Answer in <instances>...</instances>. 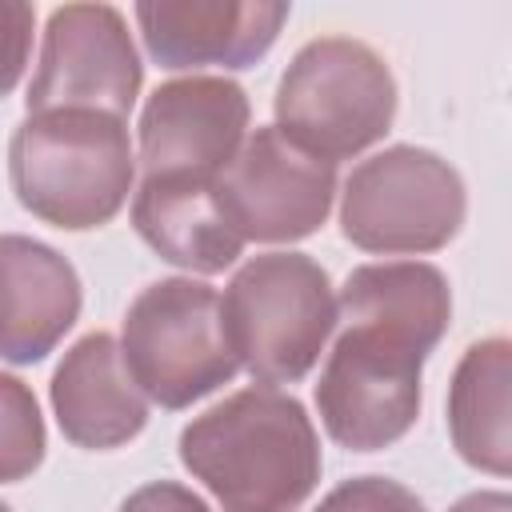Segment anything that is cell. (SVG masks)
Wrapping results in <instances>:
<instances>
[{"instance_id": "cell-20", "label": "cell", "mask_w": 512, "mask_h": 512, "mask_svg": "<svg viewBox=\"0 0 512 512\" xmlns=\"http://www.w3.org/2000/svg\"><path fill=\"white\" fill-rule=\"evenodd\" d=\"M448 512H512V492H500V488H480V492H468L460 496Z\"/></svg>"}, {"instance_id": "cell-4", "label": "cell", "mask_w": 512, "mask_h": 512, "mask_svg": "<svg viewBox=\"0 0 512 512\" xmlns=\"http://www.w3.org/2000/svg\"><path fill=\"white\" fill-rule=\"evenodd\" d=\"M340 300L328 272L304 252H264L224 288V324L240 368L256 384H296L336 332Z\"/></svg>"}, {"instance_id": "cell-10", "label": "cell", "mask_w": 512, "mask_h": 512, "mask_svg": "<svg viewBox=\"0 0 512 512\" xmlns=\"http://www.w3.org/2000/svg\"><path fill=\"white\" fill-rule=\"evenodd\" d=\"M252 104L228 76L164 80L140 112V168L148 180H220L248 140Z\"/></svg>"}, {"instance_id": "cell-14", "label": "cell", "mask_w": 512, "mask_h": 512, "mask_svg": "<svg viewBox=\"0 0 512 512\" xmlns=\"http://www.w3.org/2000/svg\"><path fill=\"white\" fill-rule=\"evenodd\" d=\"M4 268V332L0 352L8 364H40L76 324L84 292L80 276L52 244L8 232L0 244Z\"/></svg>"}, {"instance_id": "cell-7", "label": "cell", "mask_w": 512, "mask_h": 512, "mask_svg": "<svg viewBox=\"0 0 512 512\" xmlns=\"http://www.w3.org/2000/svg\"><path fill=\"white\" fill-rule=\"evenodd\" d=\"M428 352L380 324H348L316 380V412L332 444L380 452L420 416V372Z\"/></svg>"}, {"instance_id": "cell-6", "label": "cell", "mask_w": 512, "mask_h": 512, "mask_svg": "<svg viewBox=\"0 0 512 512\" xmlns=\"http://www.w3.org/2000/svg\"><path fill=\"white\" fill-rule=\"evenodd\" d=\"M468 212L460 172L432 148L392 144L360 160L340 192V232L380 256H420L444 248Z\"/></svg>"}, {"instance_id": "cell-8", "label": "cell", "mask_w": 512, "mask_h": 512, "mask_svg": "<svg viewBox=\"0 0 512 512\" xmlns=\"http://www.w3.org/2000/svg\"><path fill=\"white\" fill-rule=\"evenodd\" d=\"M144 84V64L128 20L112 4H64L48 12L40 64L28 84V112L96 108L128 116Z\"/></svg>"}, {"instance_id": "cell-12", "label": "cell", "mask_w": 512, "mask_h": 512, "mask_svg": "<svg viewBox=\"0 0 512 512\" xmlns=\"http://www.w3.org/2000/svg\"><path fill=\"white\" fill-rule=\"evenodd\" d=\"M48 400L64 440L88 452L120 448L148 424V396L112 332H88L64 352L52 372Z\"/></svg>"}, {"instance_id": "cell-15", "label": "cell", "mask_w": 512, "mask_h": 512, "mask_svg": "<svg viewBox=\"0 0 512 512\" xmlns=\"http://www.w3.org/2000/svg\"><path fill=\"white\" fill-rule=\"evenodd\" d=\"M448 440L488 476H512V340L484 336L464 348L448 380Z\"/></svg>"}, {"instance_id": "cell-5", "label": "cell", "mask_w": 512, "mask_h": 512, "mask_svg": "<svg viewBox=\"0 0 512 512\" xmlns=\"http://www.w3.org/2000/svg\"><path fill=\"white\" fill-rule=\"evenodd\" d=\"M120 344L144 396L168 412L212 396L240 372L224 300L212 284L192 276L148 284L124 312Z\"/></svg>"}, {"instance_id": "cell-3", "label": "cell", "mask_w": 512, "mask_h": 512, "mask_svg": "<svg viewBox=\"0 0 512 512\" xmlns=\"http://www.w3.org/2000/svg\"><path fill=\"white\" fill-rule=\"evenodd\" d=\"M388 60L352 36L308 40L276 84V128L320 160H352L396 120Z\"/></svg>"}, {"instance_id": "cell-9", "label": "cell", "mask_w": 512, "mask_h": 512, "mask_svg": "<svg viewBox=\"0 0 512 512\" xmlns=\"http://www.w3.org/2000/svg\"><path fill=\"white\" fill-rule=\"evenodd\" d=\"M220 196L244 240L292 244L312 232L332 212L336 164L304 152L276 124L248 132L240 156L220 176Z\"/></svg>"}, {"instance_id": "cell-2", "label": "cell", "mask_w": 512, "mask_h": 512, "mask_svg": "<svg viewBox=\"0 0 512 512\" xmlns=\"http://www.w3.org/2000/svg\"><path fill=\"white\" fill-rule=\"evenodd\" d=\"M8 176L36 220L64 232L100 228L124 208L136 180L128 124L96 108L28 112L8 140Z\"/></svg>"}, {"instance_id": "cell-16", "label": "cell", "mask_w": 512, "mask_h": 512, "mask_svg": "<svg viewBox=\"0 0 512 512\" xmlns=\"http://www.w3.org/2000/svg\"><path fill=\"white\" fill-rule=\"evenodd\" d=\"M340 312L348 324H380L432 352L452 320V288L448 276L424 260L360 264L340 288Z\"/></svg>"}, {"instance_id": "cell-11", "label": "cell", "mask_w": 512, "mask_h": 512, "mask_svg": "<svg viewBox=\"0 0 512 512\" xmlns=\"http://www.w3.org/2000/svg\"><path fill=\"white\" fill-rule=\"evenodd\" d=\"M284 0H140L136 28L160 68H252L288 20Z\"/></svg>"}, {"instance_id": "cell-13", "label": "cell", "mask_w": 512, "mask_h": 512, "mask_svg": "<svg viewBox=\"0 0 512 512\" xmlns=\"http://www.w3.org/2000/svg\"><path fill=\"white\" fill-rule=\"evenodd\" d=\"M132 228L160 260L196 276L232 268L244 248V236L220 196V180L144 176L132 196Z\"/></svg>"}, {"instance_id": "cell-17", "label": "cell", "mask_w": 512, "mask_h": 512, "mask_svg": "<svg viewBox=\"0 0 512 512\" xmlns=\"http://www.w3.org/2000/svg\"><path fill=\"white\" fill-rule=\"evenodd\" d=\"M0 392H4V480L16 484L44 460V420L24 380L0 376Z\"/></svg>"}, {"instance_id": "cell-18", "label": "cell", "mask_w": 512, "mask_h": 512, "mask_svg": "<svg viewBox=\"0 0 512 512\" xmlns=\"http://www.w3.org/2000/svg\"><path fill=\"white\" fill-rule=\"evenodd\" d=\"M312 512H428L424 500L392 476H352L336 484Z\"/></svg>"}, {"instance_id": "cell-19", "label": "cell", "mask_w": 512, "mask_h": 512, "mask_svg": "<svg viewBox=\"0 0 512 512\" xmlns=\"http://www.w3.org/2000/svg\"><path fill=\"white\" fill-rule=\"evenodd\" d=\"M120 512H212V508L204 496H196L192 488H184L176 480H152V484H140L136 492H128Z\"/></svg>"}, {"instance_id": "cell-1", "label": "cell", "mask_w": 512, "mask_h": 512, "mask_svg": "<svg viewBox=\"0 0 512 512\" xmlns=\"http://www.w3.org/2000/svg\"><path fill=\"white\" fill-rule=\"evenodd\" d=\"M180 464L224 512H296L324 472L308 408L268 384L192 416L180 432Z\"/></svg>"}]
</instances>
